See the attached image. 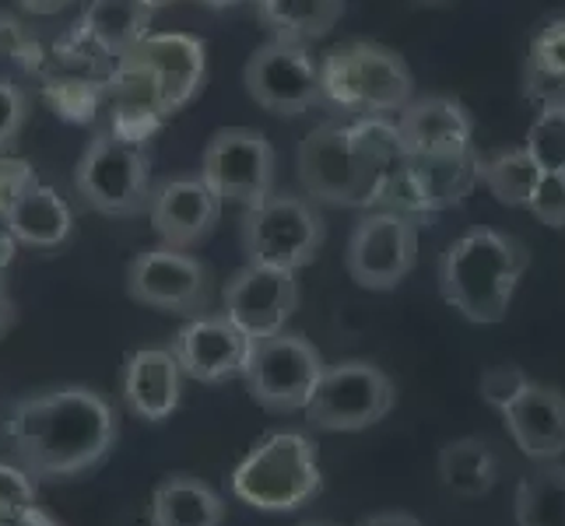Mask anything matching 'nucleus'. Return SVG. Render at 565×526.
I'll list each match as a JSON object with an SVG mask.
<instances>
[{"instance_id":"obj_2","label":"nucleus","mask_w":565,"mask_h":526,"mask_svg":"<svg viewBox=\"0 0 565 526\" xmlns=\"http://www.w3.org/2000/svg\"><path fill=\"white\" fill-rule=\"evenodd\" d=\"M407 151L397 120L355 116L352 124L327 120L313 127L299 144V180L320 204L369 207L383 204L394 172Z\"/></svg>"},{"instance_id":"obj_30","label":"nucleus","mask_w":565,"mask_h":526,"mask_svg":"<svg viewBox=\"0 0 565 526\" xmlns=\"http://www.w3.org/2000/svg\"><path fill=\"white\" fill-rule=\"evenodd\" d=\"M527 67L552 77H565V18H552L548 25L537 29V35L531 39Z\"/></svg>"},{"instance_id":"obj_43","label":"nucleus","mask_w":565,"mask_h":526,"mask_svg":"<svg viewBox=\"0 0 565 526\" xmlns=\"http://www.w3.org/2000/svg\"><path fill=\"white\" fill-rule=\"evenodd\" d=\"M418 4H446V0H418Z\"/></svg>"},{"instance_id":"obj_25","label":"nucleus","mask_w":565,"mask_h":526,"mask_svg":"<svg viewBox=\"0 0 565 526\" xmlns=\"http://www.w3.org/2000/svg\"><path fill=\"white\" fill-rule=\"evenodd\" d=\"M495 477H499V463L495 453L489 450V442L467 436L443 446L439 481L446 492H454L460 498H481L495 489Z\"/></svg>"},{"instance_id":"obj_29","label":"nucleus","mask_w":565,"mask_h":526,"mask_svg":"<svg viewBox=\"0 0 565 526\" xmlns=\"http://www.w3.org/2000/svg\"><path fill=\"white\" fill-rule=\"evenodd\" d=\"M531 159L541 165V172H565V103L537 106V116L527 130Z\"/></svg>"},{"instance_id":"obj_37","label":"nucleus","mask_w":565,"mask_h":526,"mask_svg":"<svg viewBox=\"0 0 565 526\" xmlns=\"http://www.w3.org/2000/svg\"><path fill=\"white\" fill-rule=\"evenodd\" d=\"M14 257H18V239L8 232V225H0V278L14 264Z\"/></svg>"},{"instance_id":"obj_8","label":"nucleus","mask_w":565,"mask_h":526,"mask_svg":"<svg viewBox=\"0 0 565 526\" xmlns=\"http://www.w3.org/2000/svg\"><path fill=\"white\" fill-rule=\"evenodd\" d=\"M397 404V389L373 362H338L323 376L306 404V418L323 432H362L380 425Z\"/></svg>"},{"instance_id":"obj_28","label":"nucleus","mask_w":565,"mask_h":526,"mask_svg":"<svg viewBox=\"0 0 565 526\" xmlns=\"http://www.w3.org/2000/svg\"><path fill=\"white\" fill-rule=\"evenodd\" d=\"M513 513L516 526H565V466L552 463L523 477Z\"/></svg>"},{"instance_id":"obj_32","label":"nucleus","mask_w":565,"mask_h":526,"mask_svg":"<svg viewBox=\"0 0 565 526\" xmlns=\"http://www.w3.org/2000/svg\"><path fill=\"white\" fill-rule=\"evenodd\" d=\"M531 376L523 373L520 365H492L489 373L481 376V397L484 404H492L495 411H505L523 389H527Z\"/></svg>"},{"instance_id":"obj_16","label":"nucleus","mask_w":565,"mask_h":526,"mask_svg":"<svg viewBox=\"0 0 565 526\" xmlns=\"http://www.w3.org/2000/svg\"><path fill=\"white\" fill-rule=\"evenodd\" d=\"M127 64H138L159 85V99L166 116L180 112L193 95L204 88L207 74V46L201 39L183 32H151L127 56Z\"/></svg>"},{"instance_id":"obj_42","label":"nucleus","mask_w":565,"mask_h":526,"mask_svg":"<svg viewBox=\"0 0 565 526\" xmlns=\"http://www.w3.org/2000/svg\"><path fill=\"white\" fill-rule=\"evenodd\" d=\"M134 526H154V519H151V509H148L145 516H138V519H134Z\"/></svg>"},{"instance_id":"obj_24","label":"nucleus","mask_w":565,"mask_h":526,"mask_svg":"<svg viewBox=\"0 0 565 526\" xmlns=\"http://www.w3.org/2000/svg\"><path fill=\"white\" fill-rule=\"evenodd\" d=\"M82 29L103 53L124 61L145 35H151V11L141 0H88Z\"/></svg>"},{"instance_id":"obj_23","label":"nucleus","mask_w":565,"mask_h":526,"mask_svg":"<svg viewBox=\"0 0 565 526\" xmlns=\"http://www.w3.org/2000/svg\"><path fill=\"white\" fill-rule=\"evenodd\" d=\"M151 519L154 526H222L225 502L222 495L204 484L201 477L172 474L151 495Z\"/></svg>"},{"instance_id":"obj_27","label":"nucleus","mask_w":565,"mask_h":526,"mask_svg":"<svg viewBox=\"0 0 565 526\" xmlns=\"http://www.w3.org/2000/svg\"><path fill=\"white\" fill-rule=\"evenodd\" d=\"M537 180H541V165L531 159L527 148L481 154V183L505 207H527Z\"/></svg>"},{"instance_id":"obj_6","label":"nucleus","mask_w":565,"mask_h":526,"mask_svg":"<svg viewBox=\"0 0 565 526\" xmlns=\"http://www.w3.org/2000/svg\"><path fill=\"white\" fill-rule=\"evenodd\" d=\"M74 190L92 211L134 218L151 204V162L141 144L116 133H95L74 169Z\"/></svg>"},{"instance_id":"obj_17","label":"nucleus","mask_w":565,"mask_h":526,"mask_svg":"<svg viewBox=\"0 0 565 526\" xmlns=\"http://www.w3.org/2000/svg\"><path fill=\"white\" fill-rule=\"evenodd\" d=\"M222 204L225 201L201 175H186V180H166L151 190L148 218L162 246L190 249L214 232L222 218Z\"/></svg>"},{"instance_id":"obj_31","label":"nucleus","mask_w":565,"mask_h":526,"mask_svg":"<svg viewBox=\"0 0 565 526\" xmlns=\"http://www.w3.org/2000/svg\"><path fill=\"white\" fill-rule=\"evenodd\" d=\"M527 211L541 225L565 228V172H541Z\"/></svg>"},{"instance_id":"obj_34","label":"nucleus","mask_w":565,"mask_h":526,"mask_svg":"<svg viewBox=\"0 0 565 526\" xmlns=\"http://www.w3.org/2000/svg\"><path fill=\"white\" fill-rule=\"evenodd\" d=\"M35 505V477L22 463H0V509H25Z\"/></svg>"},{"instance_id":"obj_44","label":"nucleus","mask_w":565,"mask_h":526,"mask_svg":"<svg viewBox=\"0 0 565 526\" xmlns=\"http://www.w3.org/2000/svg\"><path fill=\"white\" fill-rule=\"evenodd\" d=\"M302 526H330V523H302Z\"/></svg>"},{"instance_id":"obj_13","label":"nucleus","mask_w":565,"mask_h":526,"mask_svg":"<svg viewBox=\"0 0 565 526\" xmlns=\"http://www.w3.org/2000/svg\"><path fill=\"white\" fill-rule=\"evenodd\" d=\"M478 183L481 154L475 148L457 154H407L386 186L383 204H394L404 214H433L463 204Z\"/></svg>"},{"instance_id":"obj_15","label":"nucleus","mask_w":565,"mask_h":526,"mask_svg":"<svg viewBox=\"0 0 565 526\" xmlns=\"http://www.w3.org/2000/svg\"><path fill=\"white\" fill-rule=\"evenodd\" d=\"M225 316L236 323L246 337L264 341L285 330L291 313L299 309V281L296 270L246 264L225 285Z\"/></svg>"},{"instance_id":"obj_38","label":"nucleus","mask_w":565,"mask_h":526,"mask_svg":"<svg viewBox=\"0 0 565 526\" xmlns=\"http://www.w3.org/2000/svg\"><path fill=\"white\" fill-rule=\"evenodd\" d=\"M359 526H422L412 513H380V516H369Z\"/></svg>"},{"instance_id":"obj_1","label":"nucleus","mask_w":565,"mask_h":526,"mask_svg":"<svg viewBox=\"0 0 565 526\" xmlns=\"http://www.w3.org/2000/svg\"><path fill=\"white\" fill-rule=\"evenodd\" d=\"M113 404L88 386H61L50 394L14 400L4 436L14 460L32 477H74L99 463L116 442Z\"/></svg>"},{"instance_id":"obj_22","label":"nucleus","mask_w":565,"mask_h":526,"mask_svg":"<svg viewBox=\"0 0 565 526\" xmlns=\"http://www.w3.org/2000/svg\"><path fill=\"white\" fill-rule=\"evenodd\" d=\"M11 236L22 243V246H32V249H53L61 246L71 228H74V214L67 207V201L56 193L53 186L46 183H32L22 197H18L8 211L4 218Z\"/></svg>"},{"instance_id":"obj_10","label":"nucleus","mask_w":565,"mask_h":526,"mask_svg":"<svg viewBox=\"0 0 565 526\" xmlns=\"http://www.w3.org/2000/svg\"><path fill=\"white\" fill-rule=\"evenodd\" d=\"M418 264V225L404 211H376L352 228L344 267L359 288L390 291Z\"/></svg>"},{"instance_id":"obj_41","label":"nucleus","mask_w":565,"mask_h":526,"mask_svg":"<svg viewBox=\"0 0 565 526\" xmlns=\"http://www.w3.org/2000/svg\"><path fill=\"white\" fill-rule=\"evenodd\" d=\"M141 4H145L148 11H159V8H169V4H177V0H141Z\"/></svg>"},{"instance_id":"obj_5","label":"nucleus","mask_w":565,"mask_h":526,"mask_svg":"<svg viewBox=\"0 0 565 526\" xmlns=\"http://www.w3.org/2000/svg\"><path fill=\"white\" fill-rule=\"evenodd\" d=\"M317 442L302 432H275L257 442L232 474V495L260 513H291L320 492Z\"/></svg>"},{"instance_id":"obj_36","label":"nucleus","mask_w":565,"mask_h":526,"mask_svg":"<svg viewBox=\"0 0 565 526\" xmlns=\"http://www.w3.org/2000/svg\"><path fill=\"white\" fill-rule=\"evenodd\" d=\"M18 320V309H14V299H11V291L4 285V278H0V337L8 334V330L14 326Z\"/></svg>"},{"instance_id":"obj_20","label":"nucleus","mask_w":565,"mask_h":526,"mask_svg":"<svg viewBox=\"0 0 565 526\" xmlns=\"http://www.w3.org/2000/svg\"><path fill=\"white\" fill-rule=\"evenodd\" d=\"M120 394L130 415L141 421H166L180 407L183 394V365L172 347H141L124 365Z\"/></svg>"},{"instance_id":"obj_21","label":"nucleus","mask_w":565,"mask_h":526,"mask_svg":"<svg viewBox=\"0 0 565 526\" xmlns=\"http://www.w3.org/2000/svg\"><path fill=\"white\" fill-rule=\"evenodd\" d=\"M510 439L531 460H555L565 453V394L544 383H527V389L502 411Z\"/></svg>"},{"instance_id":"obj_35","label":"nucleus","mask_w":565,"mask_h":526,"mask_svg":"<svg viewBox=\"0 0 565 526\" xmlns=\"http://www.w3.org/2000/svg\"><path fill=\"white\" fill-rule=\"evenodd\" d=\"M0 526H61L50 519L39 505H25V509H0Z\"/></svg>"},{"instance_id":"obj_11","label":"nucleus","mask_w":565,"mask_h":526,"mask_svg":"<svg viewBox=\"0 0 565 526\" xmlns=\"http://www.w3.org/2000/svg\"><path fill=\"white\" fill-rule=\"evenodd\" d=\"M243 82L249 99L275 116H299L323 103L320 64L306 53V43H291V39L275 35L253 50Z\"/></svg>"},{"instance_id":"obj_14","label":"nucleus","mask_w":565,"mask_h":526,"mask_svg":"<svg viewBox=\"0 0 565 526\" xmlns=\"http://www.w3.org/2000/svg\"><path fill=\"white\" fill-rule=\"evenodd\" d=\"M127 296L159 313L198 316L211 299L207 267L183 249L154 246L145 249L127 267Z\"/></svg>"},{"instance_id":"obj_33","label":"nucleus","mask_w":565,"mask_h":526,"mask_svg":"<svg viewBox=\"0 0 565 526\" xmlns=\"http://www.w3.org/2000/svg\"><path fill=\"white\" fill-rule=\"evenodd\" d=\"M29 120V99L8 77H0V154H8V148L18 141Z\"/></svg>"},{"instance_id":"obj_3","label":"nucleus","mask_w":565,"mask_h":526,"mask_svg":"<svg viewBox=\"0 0 565 526\" xmlns=\"http://www.w3.org/2000/svg\"><path fill=\"white\" fill-rule=\"evenodd\" d=\"M527 246L495 228H475L454 239L439 264V291L471 323H502L527 275Z\"/></svg>"},{"instance_id":"obj_26","label":"nucleus","mask_w":565,"mask_h":526,"mask_svg":"<svg viewBox=\"0 0 565 526\" xmlns=\"http://www.w3.org/2000/svg\"><path fill=\"white\" fill-rule=\"evenodd\" d=\"M260 22L278 39L309 43L338 25L344 0H253Z\"/></svg>"},{"instance_id":"obj_40","label":"nucleus","mask_w":565,"mask_h":526,"mask_svg":"<svg viewBox=\"0 0 565 526\" xmlns=\"http://www.w3.org/2000/svg\"><path fill=\"white\" fill-rule=\"evenodd\" d=\"M204 8H214V11H222V8H236V4H246V0H201Z\"/></svg>"},{"instance_id":"obj_12","label":"nucleus","mask_w":565,"mask_h":526,"mask_svg":"<svg viewBox=\"0 0 565 526\" xmlns=\"http://www.w3.org/2000/svg\"><path fill=\"white\" fill-rule=\"evenodd\" d=\"M201 180L218 193L222 201L260 204L275 193V148L260 130L225 127L211 133L201 154Z\"/></svg>"},{"instance_id":"obj_7","label":"nucleus","mask_w":565,"mask_h":526,"mask_svg":"<svg viewBox=\"0 0 565 526\" xmlns=\"http://www.w3.org/2000/svg\"><path fill=\"white\" fill-rule=\"evenodd\" d=\"M323 214L296 193H270L243 214V249L249 264L299 270L320 257Z\"/></svg>"},{"instance_id":"obj_18","label":"nucleus","mask_w":565,"mask_h":526,"mask_svg":"<svg viewBox=\"0 0 565 526\" xmlns=\"http://www.w3.org/2000/svg\"><path fill=\"white\" fill-rule=\"evenodd\" d=\"M249 351L253 337H246L228 316L190 320L177 334V341H172V355L180 358L183 376L198 383H225L243 376Z\"/></svg>"},{"instance_id":"obj_4","label":"nucleus","mask_w":565,"mask_h":526,"mask_svg":"<svg viewBox=\"0 0 565 526\" xmlns=\"http://www.w3.org/2000/svg\"><path fill=\"white\" fill-rule=\"evenodd\" d=\"M323 103L352 116H390L412 103V71L380 43H341L320 61Z\"/></svg>"},{"instance_id":"obj_39","label":"nucleus","mask_w":565,"mask_h":526,"mask_svg":"<svg viewBox=\"0 0 565 526\" xmlns=\"http://www.w3.org/2000/svg\"><path fill=\"white\" fill-rule=\"evenodd\" d=\"M29 14H61L71 0H18Z\"/></svg>"},{"instance_id":"obj_9","label":"nucleus","mask_w":565,"mask_h":526,"mask_svg":"<svg viewBox=\"0 0 565 526\" xmlns=\"http://www.w3.org/2000/svg\"><path fill=\"white\" fill-rule=\"evenodd\" d=\"M323 368L327 365L313 344L302 334H285L281 330L275 337L253 341L243 379L249 386V397L264 411L291 415V411H306Z\"/></svg>"},{"instance_id":"obj_19","label":"nucleus","mask_w":565,"mask_h":526,"mask_svg":"<svg viewBox=\"0 0 565 526\" xmlns=\"http://www.w3.org/2000/svg\"><path fill=\"white\" fill-rule=\"evenodd\" d=\"M397 130L407 154H457L471 151L475 120L450 95H425L397 112Z\"/></svg>"}]
</instances>
